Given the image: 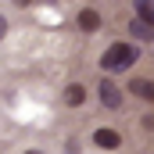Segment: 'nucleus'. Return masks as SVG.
Segmentation results:
<instances>
[{"instance_id": "f257e3e1", "label": "nucleus", "mask_w": 154, "mask_h": 154, "mask_svg": "<svg viewBox=\"0 0 154 154\" xmlns=\"http://www.w3.org/2000/svg\"><path fill=\"white\" fill-rule=\"evenodd\" d=\"M136 61H140V47H133V43H111L100 54V68L104 72H129Z\"/></svg>"}, {"instance_id": "f03ea898", "label": "nucleus", "mask_w": 154, "mask_h": 154, "mask_svg": "<svg viewBox=\"0 0 154 154\" xmlns=\"http://www.w3.org/2000/svg\"><path fill=\"white\" fill-rule=\"evenodd\" d=\"M93 143L100 151H118L122 147V133L111 129V125H100V129H93Z\"/></svg>"}, {"instance_id": "7ed1b4c3", "label": "nucleus", "mask_w": 154, "mask_h": 154, "mask_svg": "<svg viewBox=\"0 0 154 154\" xmlns=\"http://www.w3.org/2000/svg\"><path fill=\"white\" fill-rule=\"evenodd\" d=\"M97 90H100V104H104V108H111V111L122 108V90H118L111 79H100V86H97Z\"/></svg>"}, {"instance_id": "20e7f679", "label": "nucleus", "mask_w": 154, "mask_h": 154, "mask_svg": "<svg viewBox=\"0 0 154 154\" xmlns=\"http://www.w3.org/2000/svg\"><path fill=\"white\" fill-rule=\"evenodd\" d=\"M129 32H133V39H140V43H154V22H147V18H133L129 22Z\"/></svg>"}, {"instance_id": "39448f33", "label": "nucleus", "mask_w": 154, "mask_h": 154, "mask_svg": "<svg viewBox=\"0 0 154 154\" xmlns=\"http://www.w3.org/2000/svg\"><path fill=\"white\" fill-rule=\"evenodd\" d=\"M61 100H65V108H82V104H86V86H82V82H72V86H65Z\"/></svg>"}, {"instance_id": "423d86ee", "label": "nucleus", "mask_w": 154, "mask_h": 154, "mask_svg": "<svg viewBox=\"0 0 154 154\" xmlns=\"http://www.w3.org/2000/svg\"><path fill=\"white\" fill-rule=\"evenodd\" d=\"M75 25L82 29V32H97L100 29V11H93V7H82L75 18Z\"/></svg>"}, {"instance_id": "0eeeda50", "label": "nucleus", "mask_w": 154, "mask_h": 154, "mask_svg": "<svg viewBox=\"0 0 154 154\" xmlns=\"http://www.w3.org/2000/svg\"><path fill=\"white\" fill-rule=\"evenodd\" d=\"M129 93L147 100V104H154V82L151 79H129Z\"/></svg>"}, {"instance_id": "6e6552de", "label": "nucleus", "mask_w": 154, "mask_h": 154, "mask_svg": "<svg viewBox=\"0 0 154 154\" xmlns=\"http://www.w3.org/2000/svg\"><path fill=\"white\" fill-rule=\"evenodd\" d=\"M133 11H136L140 18L154 22V0H133Z\"/></svg>"}, {"instance_id": "1a4fd4ad", "label": "nucleus", "mask_w": 154, "mask_h": 154, "mask_svg": "<svg viewBox=\"0 0 154 154\" xmlns=\"http://www.w3.org/2000/svg\"><path fill=\"white\" fill-rule=\"evenodd\" d=\"M4 32H7V18L0 14V39H4Z\"/></svg>"}, {"instance_id": "9d476101", "label": "nucleus", "mask_w": 154, "mask_h": 154, "mask_svg": "<svg viewBox=\"0 0 154 154\" xmlns=\"http://www.w3.org/2000/svg\"><path fill=\"white\" fill-rule=\"evenodd\" d=\"M18 4H22V7H29V4H32V0H18Z\"/></svg>"}, {"instance_id": "9b49d317", "label": "nucleus", "mask_w": 154, "mask_h": 154, "mask_svg": "<svg viewBox=\"0 0 154 154\" xmlns=\"http://www.w3.org/2000/svg\"><path fill=\"white\" fill-rule=\"evenodd\" d=\"M25 154H43V151H25Z\"/></svg>"}, {"instance_id": "f8f14e48", "label": "nucleus", "mask_w": 154, "mask_h": 154, "mask_svg": "<svg viewBox=\"0 0 154 154\" xmlns=\"http://www.w3.org/2000/svg\"><path fill=\"white\" fill-rule=\"evenodd\" d=\"M147 125H154V118H151V122H147Z\"/></svg>"}]
</instances>
